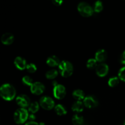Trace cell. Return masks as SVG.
Instances as JSON below:
<instances>
[{"label": "cell", "mask_w": 125, "mask_h": 125, "mask_svg": "<svg viewBox=\"0 0 125 125\" xmlns=\"http://www.w3.org/2000/svg\"><path fill=\"white\" fill-rule=\"evenodd\" d=\"M0 95L6 101H12L15 97V89L11 84H4L0 88Z\"/></svg>", "instance_id": "obj_1"}, {"label": "cell", "mask_w": 125, "mask_h": 125, "mask_svg": "<svg viewBox=\"0 0 125 125\" xmlns=\"http://www.w3.org/2000/svg\"><path fill=\"white\" fill-rule=\"evenodd\" d=\"M59 70L62 76L68 78L73 74V66L71 62L67 61H63L61 62L59 65Z\"/></svg>", "instance_id": "obj_2"}, {"label": "cell", "mask_w": 125, "mask_h": 125, "mask_svg": "<svg viewBox=\"0 0 125 125\" xmlns=\"http://www.w3.org/2000/svg\"><path fill=\"white\" fill-rule=\"evenodd\" d=\"M29 118V113L25 108H20L15 112L13 118L17 124H23Z\"/></svg>", "instance_id": "obj_3"}, {"label": "cell", "mask_w": 125, "mask_h": 125, "mask_svg": "<svg viewBox=\"0 0 125 125\" xmlns=\"http://www.w3.org/2000/svg\"><path fill=\"white\" fill-rule=\"evenodd\" d=\"M78 10L83 17H89L94 13V10L89 4L85 2H81L78 4Z\"/></svg>", "instance_id": "obj_4"}, {"label": "cell", "mask_w": 125, "mask_h": 125, "mask_svg": "<svg viewBox=\"0 0 125 125\" xmlns=\"http://www.w3.org/2000/svg\"><path fill=\"white\" fill-rule=\"evenodd\" d=\"M40 106L45 110H51L54 107V101L50 96H43L40 100Z\"/></svg>", "instance_id": "obj_5"}, {"label": "cell", "mask_w": 125, "mask_h": 125, "mask_svg": "<svg viewBox=\"0 0 125 125\" xmlns=\"http://www.w3.org/2000/svg\"><path fill=\"white\" fill-rule=\"evenodd\" d=\"M53 95L56 99L62 100L66 95L65 87L62 84H58L53 89Z\"/></svg>", "instance_id": "obj_6"}, {"label": "cell", "mask_w": 125, "mask_h": 125, "mask_svg": "<svg viewBox=\"0 0 125 125\" xmlns=\"http://www.w3.org/2000/svg\"><path fill=\"white\" fill-rule=\"evenodd\" d=\"M45 90V85L40 82H35L31 86V92L32 94L39 95L43 94Z\"/></svg>", "instance_id": "obj_7"}, {"label": "cell", "mask_w": 125, "mask_h": 125, "mask_svg": "<svg viewBox=\"0 0 125 125\" xmlns=\"http://www.w3.org/2000/svg\"><path fill=\"white\" fill-rule=\"evenodd\" d=\"M83 103L84 106L89 109L94 108L96 107L98 104V101L97 99L94 96H85L84 100H83Z\"/></svg>", "instance_id": "obj_8"}, {"label": "cell", "mask_w": 125, "mask_h": 125, "mask_svg": "<svg viewBox=\"0 0 125 125\" xmlns=\"http://www.w3.org/2000/svg\"><path fill=\"white\" fill-rule=\"evenodd\" d=\"M16 102L17 104L21 107V108L29 107L30 105V100L29 97L26 95H20L16 98Z\"/></svg>", "instance_id": "obj_9"}, {"label": "cell", "mask_w": 125, "mask_h": 125, "mask_svg": "<svg viewBox=\"0 0 125 125\" xmlns=\"http://www.w3.org/2000/svg\"><path fill=\"white\" fill-rule=\"evenodd\" d=\"M95 70L96 74L98 76L104 77L107 75L109 72V66L104 63H99L96 66Z\"/></svg>", "instance_id": "obj_10"}, {"label": "cell", "mask_w": 125, "mask_h": 125, "mask_svg": "<svg viewBox=\"0 0 125 125\" xmlns=\"http://www.w3.org/2000/svg\"><path fill=\"white\" fill-rule=\"evenodd\" d=\"M14 65L18 70H23L25 68H26L27 65L28 64L26 63V61L24 58L18 56V57H17L15 59Z\"/></svg>", "instance_id": "obj_11"}, {"label": "cell", "mask_w": 125, "mask_h": 125, "mask_svg": "<svg viewBox=\"0 0 125 125\" xmlns=\"http://www.w3.org/2000/svg\"><path fill=\"white\" fill-rule=\"evenodd\" d=\"M1 41L4 45H11L14 41V36L11 33L7 32L1 36Z\"/></svg>", "instance_id": "obj_12"}, {"label": "cell", "mask_w": 125, "mask_h": 125, "mask_svg": "<svg viewBox=\"0 0 125 125\" xmlns=\"http://www.w3.org/2000/svg\"><path fill=\"white\" fill-rule=\"evenodd\" d=\"M107 57V54L106 50L101 49V50H99L98 51H96V52L95 53V59L97 62H103L106 61Z\"/></svg>", "instance_id": "obj_13"}, {"label": "cell", "mask_w": 125, "mask_h": 125, "mask_svg": "<svg viewBox=\"0 0 125 125\" xmlns=\"http://www.w3.org/2000/svg\"><path fill=\"white\" fill-rule=\"evenodd\" d=\"M61 63L58 57L56 56H51L49 57L46 60V64L50 67H54L59 65Z\"/></svg>", "instance_id": "obj_14"}, {"label": "cell", "mask_w": 125, "mask_h": 125, "mask_svg": "<svg viewBox=\"0 0 125 125\" xmlns=\"http://www.w3.org/2000/svg\"><path fill=\"white\" fill-rule=\"evenodd\" d=\"M84 104L81 101H77L72 106V111L76 112H81L84 110Z\"/></svg>", "instance_id": "obj_15"}, {"label": "cell", "mask_w": 125, "mask_h": 125, "mask_svg": "<svg viewBox=\"0 0 125 125\" xmlns=\"http://www.w3.org/2000/svg\"><path fill=\"white\" fill-rule=\"evenodd\" d=\"M73 96L77 101H81L83 100H84L85 98L84 92L80 89H76V90H74L73 92Z\"/></svg>", "instance_id": "obj_16"}, {"label": "cell", "mask_w": 125, "mask_h": 125, "mask_svg": "<svg viewBox=\"0 0 125 125\" xmlns=\"http://www.w3.org/2000/svg\"><path fill=\"white\" fill-rule=\"evenodd\" d=\"M84 118L79 114H75L72 117V123L74 125H83L84 123Z\"/></svg>", "instance_id": "obj_17"}, {"label": "cell", "mask_w": 125, "mask_h": 125, "mask_svg": "<svg viewBox=\"0 0 125 125\" xmlns=\"http://www.w3.org/2000/svg\"><path fill=\"white\" fill-rule=\"evenodd\" d=\"M54 111L58 115L62 116L67 114V111L66 109L62 104H57L54 107Z\"/></svg>", "instance_id": "obj_18"}, {"label": "cell", "mask_w": 125, "mask_h": 125, "mask_svg": "<svg viewBox=\"0 0 125 125\" xmlns=\"http://www.w3.org/2000/svg\"><path fill=\"white\" fill-rule=\"evenodd\" d=\"M39 104L37 101L32 102L30 104L28 107V111L31 114H35L39 111Z\"/></svg>", "instance_id": "obj_19"}, {"label": "cell", "mask_w": 125, "mask_h": 125, "mask_svg": "<svg viewBox=\"0 0 125 125\" xmlns=\"http://www.w3.org/2000/svg\"><path fill=\"white\" fill-rule=\"evenodd\" d=\"M58 75V72L56 69H51L48 71L45 74V76L48 79H54Z\"/></svg>", "instance_id": "obj_20"}, {"label": "cell", "mask_w": 125, "mask_h": 125, "mask_svg": "<svg viewBox=\"0 0 125 125\" xmlns=\"http://www.w3.org/2000/svg\"><path fill=\"white\" fill-rule=\"evenodd\" d=\"M119 81L120 79L118 78V77H112V78H111L109 79L108 84L111 87H115L119 84Z\"/></svg>", "instance_id": "obj_21"}, {"label": "cell", "mask_w": 125, "mask_h": 125, "mask_svg": "<svg viewBox=\"0 0 125 125\" xmlns=\"http://www.w3.org/2000/svg\"><path fill=\"white\" fill-rule=\"evenodd\" d=\"M97 61L95 59H90L87 61L86 63V66L89 69H92V68H96L97 66Z\"/></svg>", "instance_id": "obj_22"}, {"label": "cell", "mask_w": 125, "mask_h": 125, "mask_svg": "<svg viewBox=\"0 0 125 125\" xmlns=\"http://www.w3.org/2000/svg\"><path fill=\"white\" fill-rule=\"evenodd\" d=\"M103 9V2L101 1H97L95 2V5H94V10L95 12L96 13H99V12H101Z\"/></svg>", "instance_id": "obj_23"}, {"label": "cell", "mask_w": 125, "mask_h": 125, "mask_svg": "<svg viewBox=\"0 0 125 125\" xmlns=\"http://www.w3.org/2000/svg\"><path fill=\"white\" fill-rule=\"evenodd\" d=\"M22 83L24 84V85H27V86H31L32 84H33V81L31 77L29 76H24L23 78H22Z\"/></svg>", "instance_id": "obj_24"}, {"label": "cell", "mask_w": 125, "mask_h": 125, "mask_svg": "<svg viewBox=\"0 0 125 125\" xmlns=\"http://www.w3.org/2000/svg\"><path fill=\"white\" fill-rule=\"evenodd\" d=\"M26 69L28 72H29V73H34L37 71V66L34 63H29V64L27 65Z\"/></svg>", "instance_id": "obj_25"}, {"label": "cell", "mask_w": 125, "mask_h": 125, "mask_svg": "<svg viewBox=\"0 0 125 125\" xmlns=\"http://www.w3.org/2000/svg\"><path fill=\"white\" fill-rule=\"evenodd\" d=\"M118 78L122 81L125 82V67H122L118 72Z\"/></svg>", "instance_id": "obj_26"}, {"label": "cell", "mask_w": 125, "mask_h": 125, "mask_svg": "<svg viewBox=\"0 0 125 125\" xmlns=\"http://www.w3.org/2000/svg\"><path fill=\"white\" fill-rule=\"evenodd\" d=\"M52 2L55 6H61V5L63 3V1H62V0H53Z\"/></svg>", "instance_id": "obj_27"}, {"label": "cell", "mask_w": 125, "mask_h": 125, "mask_svg": "<svg viewBox=\"0 0 125 125\" xmlns=\"http://www.w3.org/2000/svg\"><path fill=\"white\" fill-rule=\"evenodd\" d=\"M120 62L122 63L125 65V51L122 53V56H121Z\"/></svg>", "instance_id": "obj_28"}, {"label": "cell", "mask_w": 125, "mask_h": 125, "mask_svg": "<svg viewBox=\"0 0 125 125\" xmlns=\"http://www.w3.org/2000/svg\"><path fill=\"white\" fill-rule=\"evenodd\" d=\"M25 125H39V124L34 121H30L29 122H27Z\"/></svg>", "instance_id": "obj_29"}, {"label": "cell", "mask_w": 125, "mask_h": 125, "mask_svg": "<svg viewBox=\"0 0 125 125\" xmlns=\"http://www.w3.org/2000/svg\"><path fill=\"white\" fill-rule=\"evenodd\" d=\"M28 119L30 120L31 121H33L35 119V116L34 115V114H31L29 115V118Z\"/></svg>", "instance_id": "obj_30"}, {"label": "cell", "mask_w": 125, "mask_h": 125, "mask_svg": "<svg viewBox=\"0 0 125 125\" xmlns=\"http://www.w3.org/2000/svg\"><path fill=\"white\" fill-rule=\"evenodd\" d=\"M52 85H53V86H54V87L55 86H56V85H58L59 84H57V81H52Z\"/></svg>", "instance_id": "obj_31"}, {"label": "cell", "mask_w": 125, "mask_h": 125, "mask_svg": "<svg viewBox=\"0 0 125 125\" xmlns=\"http://www.w3.org/2000/svg\"><path fill=\"white\" fill-rule=\"evenodd\" d=\"M45 123L44 122H40V123H39V125H45Z\"/></svg>", "instance_id": "obj_32"}, {"label": "cell", "mask_w": 125, "mask_h": 125, "mask_svg": "<svg viewBox=\"0 0 125 125\" xmlns=\"http://www.w3.org/2000/svg\"><path fill=\"white\" fill-rule=\"evenodd\" d=\"M123 125H125V120L124 122H123Z\"/></svg>", "instance_id": "obj_33"}]
</instances>
